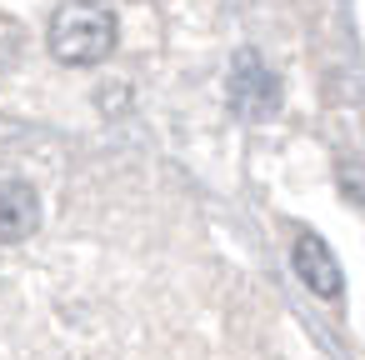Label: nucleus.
Returning a JSON list of instances; mask_svg holds the SVG:
<instances>
[{
  "mask_svg": "<svg viewBox=\"0 0 365 360\" xmlns=\"http://www.w3.org/2000/svg\"><path fill=\"white\" fill-rule=\"evenodd\" d=\"M51 51L66 66H101L115 51V16L101 0H66L51 16Z\"/></svg>",
  "mask_w": 365,
  "mask_h": 360,
  "instance_id": "obj_1",
  "label": "nucleus"
},
{
  "mask_svg": "<svg viewBox=\"0 0 365 360\" xmlns=\"http://www.w3.org/2000/svg\"><path fill=\"white\" fill-rule=\"evenodd\" d=\"M230 106L245 120H265L280 110V81L265 71V61L255 51H240L230 66Z\"/></svg>",
  "mask_w": 365,
  "mask_h": 360,
  "instance_id": "obj_2",
  "label": "nucleus"
},
{
  "mask_svg": "<svg viewBox=\"0 0 365 360\" xmlns=\"http://www.w3.org/2000/svg\"><path fill=\"white\" fill-rule=\"evenodd\" d=\"M290 260H295V275L305 280V290H315L320 300H335L340 295V265H335V255H330L325 240L300 235L295 250H290Z\"/></svg>",
  "mask_w": 365,
  "mask_h": 360,
  "instance_id": "obj_3",
  "label": "nucleus"
},
{
  "mask_svg": "<svg viewBox=\"0 0 365 360\" xmlns=\"http://www.w3.org/2000/svg\"><path fill=\"white\" fill-rule=\"evenodd\" d=\"M41 225V200L26 180H0V245H16L36 235Z\"/></svg>",
  "mask_w": 365,
  "mask_h": 360,
  "instance_id": "obj_4",
  "label": "nucleus"
}]
</instances>
